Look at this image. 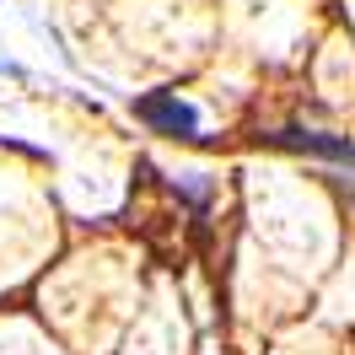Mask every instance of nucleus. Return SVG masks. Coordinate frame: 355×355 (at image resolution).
Masks as SVG:
<instances>
[{"instance_id":"1","label":"nucleus","mask_w":355,"mask_h":355,"mask_svg":"<svg viewBox=\"0 0 355 355\" xmlns=\"http://www.w3.org/2000/svg\"><path fill=\"white\" fill-rule=\"evenodd\" d=\"M130 113L156 135H173V140H200V113L189 97H178V92H146V97H135Z\"/></svg>"},{"instance_id":"2","label":"nucleus","mask_w":355,"mask_h":355,"mask_svg":"<svg viewBox=\"0 0 355 355\" xmlns=\"http://www.w3.org/2000/svg\"><path fill=\"white\" fill-rule=\"evenodd\" d=\"M269 146L307 151V156H334V162L355 167V140H345V135H323V130H280V135H269Z\"/></svg>"}]
</instances>
